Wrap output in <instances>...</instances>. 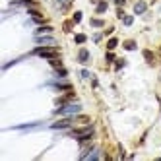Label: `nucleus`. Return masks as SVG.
<instances>
[{
    "label": "nucleus",
    "instance_id": "obj_1",
    "mask_svg": "<svg viewBox=\"0 0 161 161\" xmlns=\"http://www.w3.org/2000/svg\"><path fill=\"white\" fill-rule=\"evenodd\" d=\"M82 111V105L80 103H66L62 105V107H58L56 111H54V115L58 116H72V115H78Z\"/></svg>",
    "mask_w": 161,
    "mask_h": 161
},
{
    "label": "nucleus",
    "instance_id": "obj_2",
    "mask_svg": "<svg viewBox=\"0 0 161 161\" xmlns=\"http://www.w3.org/2000/svg\"><path fill=\"white\" fill-rule=\"evenodd\" d=\"M31 52H33V54H37V56H41V58H47V60H52V58L60 56L56 49H51V47H41V45H39L37 49H33Z\"/></svg>",
    "mask_w": 161,
    "mask_h": 161
},
{
    "label": "nucleus",
    "instance_id": "obj_3",
    "mask_svg": "<svg viewBox=\"0 0 161 161\" xmlns=\"http://www.w3.org/2000/svg\"><path fill=\"white\" fill-rule=\"evenodd\" d=\"M35 43L41 47H54L56 45V41H54V37H51V33H47V35H37L35 37Z\"/></svg>",
    "mask_w": 161,
    "mask_h": 161
},
{
    "label": "nucleus",
    "instance_id": "obj_4",
    "mask_svg": "<svg viewBox=\"0 0 161 161\" xmlns=\"http://www.w3.org/2000/svg\"><path fill=\"white\" fill-rule=\"evenodd\" d=\"M72 124V118H62V120H58V122H52L51 128L52 130H62V128H68Z\"/></svg>",
    "mask_w": 161,
    "mask_h": 161
},
{
    "label": "nucleus",
    "instance_id": "obj_5",
    "mask_svg": "<svg viewBox=\"0 0 161 161\" xmlns=\"http://www.w3.org/2000/svg\"><path fill=\"white\" fill-rule=\"evenodd\" d=\"M87 132H95V128H93V126H84V128H78V130H72V136H84V134H87Z\"/></svg>",
    "mask_w": 161,
    "mask_h": 161
},
{
    "label": "nucleus",
    "instance_id": "obj_6",
    "mask_svg": "<svg viewBox=\"0 0 161 161\" xmlns=\"http://www.w3.org/2000/svg\"><path fill=\"white\" fill-rule=\"evenodd\" d=\"M74 99H76V95H74V93H68V95L58 97V99H56V105H66V103H70V101H74Z\"/></svg>",
    "mask_w": 161,
    "mask_h": 161
},
{
    "label": "nucleus",
    "instance_id": "obj_7",
    "mask_svg": "<svg viewBox=\"0 0 161 161\" xmlns=\"http://www.w3.org/2000/svg\"><path fill=\"white\" fill-rule=\"evenodd\" d=\"M87 58H89V51H87V49H80V52H78V60L84 64V62H87Z\"/></svg>",
    "mask_w": 161,
    "mask_h": 161
},
{
    "label": "nucleus",
    "instance_id": "obj_8",
    "mask_svg": "<svg viewBox=\"0 0 161 161\" xmlns=\"http://www.w3.org/2000/svg\"><path fill=\"white\" fill-rule=\"evenodd\" d=\"M47 33H52V27L51 25H45V23H43L41 27L35 29V35H47Z\"/></svg>",
    "mask_w": 161,
    "mask_h": 161
},
{
    "label": "nucleus",
    "instance_id": "obj_9",
    "mask_svg": "<svg viewBox=\"0 0 161 161\" xmlns=\"http://www.w3.org/2000/svg\"><path fill=\"white\" fill-rule=\"evenodd\" d=\"M148 10V4L146 2H136L134 4V14H144Z\"/></svg>",
    "mask_w": 161,
    "mask_h": 161
},
{
    "label": "nucleus",
    "instance_id": "obj_10",
    "mask_svg": "<svg viewBox=\"0 0 161 161\" xmlns=\"http://www.w3.org/2000/svg\"><path fill=\"white\" fill-rule=\"evenodd\" d=\"M12 6H35V2H33V0H14L12 2Z\"/></svg>",
    "mask_w": 161,
    "mask_h": 161
},
{
    "label": "nucleus",
    "instance_id": "obj_11",
    "mask_svg": "<svg viewBox=\"0 0 161 161\" xmlns=\"http://www.w3.org/2000/svg\"><path fill=\"white\" fill-rule=\"evenodd\" d=\"M118 45V39H109V41H107V49H109V51H113V49H115V47Z\"/></svg>",
    "mask_w": 161,
    "mask_h": 161
},
{
    "label": "nucleus",
    "instance_id": "obj_12",
    "mask_svg": "<svg viewBox=\"0 0 161 161\" xmlns=\"http://www.w3.org/2000/svg\"><path fill=\"white\" fill-rule=\"evenodd\" d=\"M95 10H97V14H103V12H107V2H99Z\"/></svg>",
    "mask_w": 161,
    "mask_h": 161
},
{
    "label": "nucleus",
    "instance_id": "obj_13",
    "mask_svg": "<svg viewBox=\"0 0 161 161\" xmlns=\"http://www.w3.org/2000/svg\"><path fill=\"white\" fill-rule=\"evenodd\" d=\"M124 49H126V51H134L136 49V41H124Z\"/></svg>",
    "mask_w": 161,
    "mask_h": 161
},
{
    "label": "nucleus",
    "instance_id": "obj_14",
    "mask_svg": "<svg viewBox=\"0 0 161 161\" xmlns=\"http://www.w3.org/2000/svg\"><path fill=\"white\" fill-rule=\"evenodd\" d=\"M105 25V21H103V19H91V27H103Z\"/></svg>",
    "mask_w": 161,
    "mask_h": 161
},
{
    "label": "nucleus",
    "instance_id": "obj_15",
    "mask_svg": "<svg viewBox=\"0 0 161 161\" xmlns=\"http://www.w3.org/2000/svg\"><path fill=\"white\" fill-rule=\"evenodd\" d=\"M49 62H51V66L54 68V70H56V68H62V62H60L58 58H52V60H49Z\"/></svg>",
    "mask_w": 161,
    "mask_h": 161
},
{
    "label": "nucleus",
    "instance_id": "obj_16",
    "mask_svg": "<svg viewBox=\"0 0 161 161\" xmlns=\"http://www.w3.org/2000/svg\"><path fill=\"white\" fill-rule=\"evenodd\" d=\"M85 39H87V37H85L84 33H80V35H76V37H74V41H76V43H80V45H82V43H85Z\"/></svg>",
    "mask_w": 161,
    "mask_h": 161
},
{
    "label": "nucleus",
    "instance_id": "obj_17",
    "mask_svg": "<svg viewBox=\"0 0 161 161\" xmlns=\"http://www.w3.org/2000/svg\"><path fill=\"white\" fill-rule=\"evenodd\" d=\"M132 21H134V18H132V16H124V18H122V23H124V25H132Z\"/></svg>",
    "mask_w": 161,
    "mask_h": 161
},
{
    "label": "nucleus",
    "instance_id": "obj_18",
    "mask_svg": "<svg viewBox=\"0 0 161 161\" xmlns=\"http://www.w3.org/2000/svg\"><path fill=\"white\" fill-rule=\"evenodd\" d=\"M72 21H74V23H80V21H82V12H74V18H72Z\"/></svg>",
    "mask_w": 161,
    "mask_h": 161
},
{
    "label": "nucleus",
    "instance_id": "obj_19",
    "mask_svg": "<svg viewBox=\"0 0 161 161\" xmlns=\"http://www.w3.org/2000/svg\"><path fill=\"white\" fill-rule=\"evenodd\" d=\"M54 87H56V89H72L70 84H54Z\"/></svg>",
    "mask_w": 161,
    "mask_h": 161
},
{
    "label": "nucleus",
    "instance_id": "obj_20",
    "mask_svg": "<svg viewBox=\"0 0 161 161\" xmlns=\"http://www.w3.org/2000/svg\"><path fill=\"white\" fill-rule=\"evenodd\" d=\"M56 76L66 78V76H68V70H64V68H56Z\"/></svg>",
    "mask_w": 161,
    "mask_h": 161
},
{
    "label": "nucleus",
    "instance_id": "obj_21",
    "mask_svg": "<svg viewBox=\"0 0 161 161\" xmlns=\"http://www.w3.org/2000/svg\"><path fill=\"white\" fill-rule=\"evenodd\" d=\"M144 56H146L148 62H153V54H151V51H144Z\"/></svg>",
    "mask_w": 161,
    "mask_h": 161
},
{
    "label": "nucleus",
    "instance_id": "obj_22",
    "mask_svg": "<svg viewBox=\"0 0 161 161\" xmlns=\"http://www.w3.org/2000/svg\"><path fill=\"white\" fill-rule=\"evenodd\" d=\"M124 64H126V60H122V58H120V60H116V70H120Z\"/></svg>",
    "mask_w": 161,
    "mask_h": 161
},
{
    "label": "nucleus",
    "instance_id": "obj_23",
    "mask_svg": "<svg viewBox=\"0 0 161 161\" xmlns=\"http://www.w3.org/2000/svg\"><path fill=\"white\" fill-rule=\"evenodd\" d=\"M107 62H113V60H115V54H113V52H107Z\"/></svg>",
    "mask_w": 161,
    "mask_h": 161
},
{
    "label": "nucleus",
    "instance_id": "obj_24",
    "mask_svg": "<svg viewBox=\"0 0 161 161\" xmlns=\"http://www.w3.org/2000/svg\"><path fill=\"white\" fill-rule=\"evenodd\" d=\"M80 78H89V72L87 70H80Z\"/></svg>",
    "mask_w": 161,
    "mask_h": 161
},
{
    "label": "nucleus",
    "instance_id": "obj_25",
    "mask_svg": "<svg viewBox=\"0 0 161 161\" xmlns=\"http://www.w3.org/2000/svg\"><path fill=\"white\" fill-rule=\"evenodd\" d=\"M72 23H74V21H68V23H64V29H66V31H70V29H72Z\"/></svg>",
    "mask_w": 161,
    "mask_h": 161
},
{
    "label": "nucleus",
    "instance_id": "obj_26",
    "mask_svg": "<svg viewBox=\"0 0 161 161\" xmlns=\"http://www.w3.org/2000/svg\"><path fill=\"white\" fill-rule=\"evenodd\" d=\"M124 2H126V0H115V4H118V6H122Z\"/></svg>",
    "mask_w": 161,
    "mask_h": 161
},
{
    "label": "nucleus",
    "instance_id": "obj_27",
    "mask_svg": "<svg viewBox=\"0 0 161 161\" xmlns=\"http://www.w3.org/2000/svg\"><path fill=\"white\" fill-rule=\"evenodd\" d=\"M60 2H66V0H60Z\"/></svg>",
    "mask_w": 161,
    "mask_h": 161
}]
</instances>
